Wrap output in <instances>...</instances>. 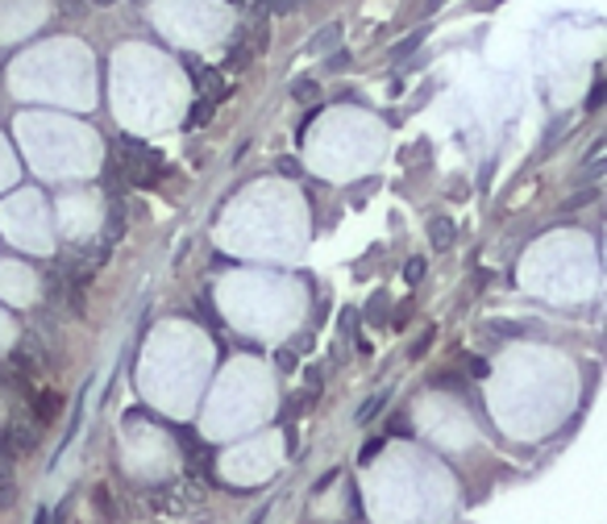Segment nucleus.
I'll list each match as a JSON object with an SVG mask.
<instances>
[{"instance_id":"1","label":"nucleus","mask_w":607,"mask_h":524,"mask_svg":"<svg viewBox=\"0 0 607 524\" xmlns=\"http://www.w3.org/2000/svg\"><path fill=\"white\" fill-rule=\"evenodd\" d=\"M117 158H121V167H126L133 188H154L158 175H163V154H154L151 146L133 142V138H121V142H117Z\"/></svg>"},{"instance_id":"2","label":"nucleus","mask_w":607,"mask_h":524,"mask_svg":"<svg viewBox=\"0 0 607 524\" xmlns=\"http://www.w3.org/2000/svg\"><path fill=\"white\" fill-rule=\"evenodd\" d=\"M229 96V84H225V75L221 71H204L200 75V100H209V105H221Z\"/></svg>"},{"instance_id":"3","label":"nucleus","mask_w":607,"mask_h":524,"mask_svg":"<svg viewBox=\"0 0 607 524\" xmlns=\"http://www.w3.org/2000/svg\"><path fill=\"white\" fill-rule=\"evenodd\" d=\"M29 404H34V420H38V425H50V420L59 416V395L55 392H38Z\"/></svg>"},{"instance_id":"4","label":"nucleus","mask_w":607,"mask_h":524,"mask_svg":"<svg viewBox=\"0 0 607 524\" xmlns=\"http://www.w3.org/2000/svg\"><path fill=\"white\" fill-rule=\"evenodd\" d=\"M450 241H454V225H450L445 217L429 221V246H433V250H445Z\"/></svg>"},{"instance_id":"5","label":"nucleus","mask_w":607,"mask_h":524,"mask_svg":"<svg viewBox=\"0 0 607 524\" xmlns=\"http://www.w3.org/2000/svg\"><path fill=\"white\" fill-rule=\"evenodd\" d=\"M9 441H13V454H25V450H34V429L25 425V416H17V425L9 429Z\"/></svg>"},{"instance_id":"6","label":"nucleus","mask_w":607,"mask_h":524,"mask_svg":"<svg viewBox=\"0 0 607 524\" xmlns=\"http://www.w3.org/2000/svg\"><path fill=\"white\" fill-rule=\"evenodd\" d=\"M13 367H17V371H38V346H34V342H25V346H17L13 349Z\"/></svg>"},{"instance_id":"7","label":"nucleus","mask_w":607,"mask_h":524,"mask_svg":"<svg viewBox=\"0 0 607 524\" xmlns=\"http://www.w3.org/2000/svg\"><path fill=\"white\" fill-rule=\"evenodd\" d=\"M213 112H217V105H209V100H195L192 112H188V130H200V126H209V121H213Z\"/></svg>"},{"instance_id":"8","label":"nucleus","mask_w":607,"mask_h":524,"mask_svg":"<svg viewBox=\"0 0 607 524\" xmlns=\"http://www.w3.org/2000/svg\"><path fill=\"white\" fill-rule=\"evenodd\" d=\"M13 441H9V429H0V475H13Z\"/></svg>"},{"instance_id":"9","label":"nucleus","mask_w":607,"mask_h":524,"mask_svg":"<svg viewBox=\"0 0 607 524\" xmlns=\"http://www.w3.org/2000/svg\"><path fill=\"white\" fill-rule=\"evenodd\" d=\"M291 96H296L300 105H317V100H321V87H317V84H308V80H304V84L291 87Z\"/></svg>"},{"instance_id":"10","label":"nucleus","mask_w":607,"mask_h":524,"mask_svg":"<svg viewBox=\"0 0 607 524\" xmlns=\"http://www.w3.org/2000/svg\"><path fill=\"white\" fill-rule=\"evenodd\" d=\"M337 34H342L337 25H329V29H321V34L312 38V46H308V55H321V50H325L329 43H337Z\"/></svg>"},{"instance_id":"11","label":"nucleus","mask_w":607,"mask_h":524,"mask_svg":"<svg viewBox=\"0 0 607 524\" xmlns=\"http://www.w3.org/2000/svg\"><path fill=\"white\" fill-rule=\"evenodd\" d=\"M17 500V487H13V475H0V508H13Z\"/></svg>"},{"instance_id":"12","label":"nucleus","mask_w":607,"mask_h":524,"mask_svg":"<svg viewBox=\"0 0 607 524\" xmlns=\"http://www.w3.org/2000/svg\"><path fill=\"white\" fill-rule=\"evenodd\" d=\"M96 503H100V512H105V521H117V508H112L109 487H96Z\"/></svg>"},{"instance_id":"13","label":"nucleus","mask_w":607,"mask_h":524,"mask_svg":"<svg viewBox=\"0 0 607 524\" xmlns=\"http://www.w3.org/2000/svg\"><path fill=\"white\" fill-rule=\"evenodd\" d=\"M379 408H383V395H374L370 404H362V408H358V425H370V416L379 413Z\"/></svg>"},{"instance_id":"14","label":"nucleus","mask_w":607,"mask_h":524,"mask_svg":"<svg viewBox=\"0 0 607 524\" xmlns=\"http://www.w3.org/2000/svg\"><path fill=\"white\" fill-rule=\"evenodd\" d=\"M420 275H425V259H413L404 266V279H408V284H420Z\"/></svg>"},{"instance_id":"15","label":"nucleus","mask_w":607,"mask_h":524,"mask_svg":"<svg viewBox=\"0 0 607 524\" xmlns=\"http://www.w3.org/2000/svg\"><path fill=\"white\" fill-rule=\"evenodd\" d=\"M429 346H433V329H429V333H425V337H420V342H416V346H413V354H416V358H420V354H425V349H429Z\"/></svg>"},{"instance_id":"16","label":"nucleus","mask_w":607,"mask_h":524,"mask_svg":"<svg viewBox=\"0 0 607 524\" xmlns=\"http://www.w3.org/2000/svg\"><path fill=\"white\" fill-rule=\"evenodd\" d=\"M599 100H604V87L595 84V92H591V96H586V109H599Z\"/></svg>"},{"instance_id":"17","label":"nucleus","mask_w":607,"mask_h":524,"mask_svg":"<svg viewBox=\"0 0 607 524\" xmlns=\"http://www.w3.org/2000/svg\"><path fill=\"white\" fill-rule=\"evenodd\" d=\"M379 450H383V441H367V450H362V458H374V454H379Z\"/></svg>"},{"instance_id":"18","label":"nucleus","mask_w":607,"mask_h":524,"mask_svg":"<svg viewBox=\"0 0 607 524\" xmlns=\"http://www.w3.org/2000/svg\"><path fill=\"white\" fill-rule=\"evenodd\" d=\"M46 521H50V512H38V524H46Z\"/></svg>"}]
</instances>
